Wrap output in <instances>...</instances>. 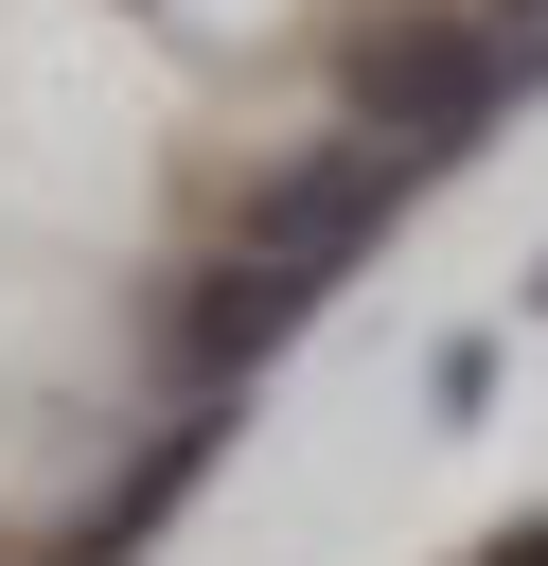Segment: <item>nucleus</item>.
Listing matches in <instances>:
<instances>
[{"label":"nucleus","instance_id":"f257e3e1","mask_svg":"<svg viewBox=\"0 0 548 566\" xmlns=\"http://www.w3.org/2000/svg\"><path fill=\"white\" fill-rule=\"evenodd\" d=\"M530 301H548V283H530Z\"/></svg>","mask_w":548,"mask_h":566}]
</instances>
